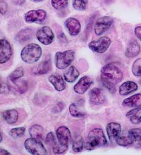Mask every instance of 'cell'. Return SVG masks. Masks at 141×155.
Wrapping results in <instances>:
<instances>
[{
    "mask_svg": "<svg viewBox=\"0 0 141 155\" xmlns=\"http://www.w3.org/2000/svg\"><path fill=\"white\" fill-rule=\"evenodd\" d=\"M87 5L88 0H73V7L77 11H85Z\"/></svg>",
    "mask_w": 141,
    "mask_h": 155,
    "instance_id": "obj_33",
    "label": "cell"
},
{
    "mask_svg": "<svg viewBox=\"0 0 141 155\" xmlns=\"http://www.w3.org/2000/svg\"><path fill=\"white\" fill-rule=\"evenodd\" d=\"M138 88L137 85L132 81H127L123 83L119 87V94L121 96H127L136 91Z\"/></svg>",
    "mask_w": 141,
    "mask_h": 155,
    "instance_id": "obj_18",
    "label": "cell"
},
{
    "mask_svg": "<svg viewBox=\"0 0 141 155\" xmlns=\"http://www.w3.org/2000/svg\"><path fill=\"white\" fill-rule=\"evenodd\" d=\"M16 85H17V88L18 89V91L21 94L24 93L27 90V83L24 81L21 82V83H19V84H17Z\"/></svg>",
    "mask_w": 141,
    "mask_h": 155,
    "instance_id": "obj_36",
    "label": "cell"
},
{
    "mask_svg": "<svg viewBox=\"0 0 141 155\" xmlns=\"http://www.w3.org/2000/svg\"><path fill=\"white\" fill-rule=\"evenodd\" d=\"M33 1L35 2H41L44 1V0H33Z\"/></svg>",
    "mask_w": 141,
    "mask_h": 155,
    "instance_id": "obj_42",
    "label": "cell"
},
{
    "mask_svg": "<svg viewBox=\"0 0 141 155\" xmlns=\"http://www.w3.org/2000/svg\"><path fill=\"white\" fill-rule=\"evenodd\" d=\"M80 76V72L74 66L69 67L64 72V78L68 83H74Z\"/></svg>",
    "mask_w": 141,
    "mask_h": 155,
    "instance_id": "obj_19",
    "label": "cell"
},
{
    "mask_svg": "<svg viewBox=\"0 0 141 155\" xmlns=\"http://www.w3.org/2000/svg\"><path fill=\"white\" fill-rule=\"evenodd\" d=\"M24 75V70L23 67H19L12 72L9 75V79L13 83L16 82L19 79L21 78Z\"/></svg>",
    "mask_w": 141,
    "mask_h": 155,
    "instance_id": "obj_30",
    "label": "cell"
},
{
    "mask_svg": "<svg viewBox=\"0 0 141 155\" xmlns=\"http://www.w3.org/2000/svg\"><path fill=\"white\" fill-rule=\"evenodd\" d=\"M75 58V52L73 50H67L58 52L55 54V63L59 69H64L69 66Z\"/></svg>",
    "mask_w": 141,
    "mask_h": 155,
    "instance_id": "obj_4",
    "label": "cell"
},
{
    "mask_svg": "<svg viewBox=\"0 0 141 155\" xmlns=\"http://www.w3.org/2000/svg\"><path fill=\"white\" fill-rule=\"evenodd\" d=\"M4 120L9 124H14L16 123L18 119V113L16 110L11 109L6 110L2 113Z\"/></svg>",
    "mask_w": 141,
    "mask_h": 155,
    "instance_id": "obj_23",
    "label": "cell"
},
{
    "mask_svg": "<svg viewBox=\"0 0 141 155\" xmlns=\"http://www.w3.org/2000/svg\"><path fill=\"white\" fill-rule=\"evenodd\" d=\"M47 18V13L42 9L31 10L24 15V20L28 23L42 24Z\"/></svg>",
    "mask_w": 141,
    "mask_h": 155,
    "instance_id": "obj_6",
    "label": "cell"
},
{
    "mask_svg": "<svg viewBox=\"0 0 141 155\" xmlns=\"http://www.w3.org/2000/svg\"><path fill=\"white\" fill-rule=\"evenodd\" d=\"M29 134L31 137L35 139L42 138L44 134V128L39 125H34L29 128Z\"/></svg>",
    "mask_w": 141,
    "mask_h": 155,
    "instance_id": "obj_28",
    "label": "cell"
},
{
    "mask_svg": "<svg viewBox=\"0 0 141 155\" xmlns=\"http://www.w3.org/2000/svg\"><path fill=\"white\" fill-rule=\"evenodd\" d=\"M69 112L73 117L82 118L86 116V113L83 111L77 104L74 103L72 104L69 107Z\"/></svg>",
    "mask_w": 141,
    "mask_h": 155,
    "instance_id": "obj_29",
    "label": "cell"
},
{
    "mask_svg": "<svg viewBox=\"0 0 141 155\" xmlns=\"http://www.w3.org/2000/svg\"><path fill=\"white\" fill-rule=\"evenodd\" d=\"M52 68V62L50 58H45L44 61L41 62L38 66L33 71V73L35 75H44L49 72Z\"/></svg>",
    "mask_w": 141,
    "mask_h": 155,
    "instance_id": "obj_20",
    "label": "cell"
},
{
    "mask_svg": "<svg viewBox=\"0 0 141 155\" xmlns=\"http://www.w3.org/2000/svg\"><path fill=\"white\" fill-rule=\"evenodd\" d=\"M84 145L83 138L81 135H77L73 139L72 149L75 153H80L83 151Z\"/></svg>",
    "mask_w": 141,
    "mask_h": 155,
    "instance_id": "obj_27",
    "label": "cell"
},
{
    "mask_svg": "<svg viewBox=\"0 0 141 155\" xmlns=\"http://www.w3.org/2000/svg\"><path fill=\"white\" fill-rule=\"evenodd\" d=\"M57 140L60 145L68 148L69 142L71 139V133L68 127L65 126L59 127L56 131Z\"/></svg>",
    "mask_w": 141,
    "mask_h": 155,
    "instance_id": "obj_11",
    "label": "cell"
},
{
    "mask_svg": "<svg viewBox=\"0 0 141 155\" xmlns=\"http://www.w3.org/2000/svg\"><path fill=\"white\" fill-rule=\"evenodd\" d=\"M107 133L111 142H116V139L121 133V126L117 122H110L107 124Z\"/></svg>",
    "mask_w": 141,
    "mask_h": 155,
    "instance_id": "obj_15",
    "label": "cell"
},
{
    "mask_svg": "<svg viewBox=\"0 0 141 155\" xmlns=\"http://www.w3.org/2000/svg\"><path fill=\"white\" fill-rule=\"evenodd\" d=\"M0 89H1L2 94H7L10 91V89L9 86L5 82L1 81V85H0Z\"/></svg>",
    "mask_w": 141,
    "mask_h": 155,
    "instance_id": "obj_37",
    "label": "cell"
},
{
    "mask_svg": "<svg viewBox=\"0 0 141 155\" xmlns=\"http://www.w3.org/2000/svg\"><path fill=\"white\" fill-rule=\"evenodd\" d=\"M131 70L134 75L141 77V58H138L134 61Z\"/></svg>",
    "mask_w": 141,
    "mask_h": 155,
    "instance_id": "obj_34",
    "label": "cell"
},
{
    "mask_svg": "<svg viewBox=\"0 0 141 155\" xmlns=\"http://www.w3.org/2000/svg\"><path fill=\"white\" fill-rule=\"evenodd\" d=\"M12 55L11 44L6 39L0 40V63L3 64L9 60Z\"/></svg>",
    "mask_w": 141,
    "mask_h": 155,
    "instance_id": "obj_10",
    "label": "cell"
},
{
    "mask_svg": "<svg viewBox=\"0 0 141 155\" xmlns=\"http://www.w3.org/2000/svg\"><path fill=\"white\" fill-rule=\"evenodd\" d=\"M65 26L69 34L74 37L78 35L81 29L80 22L77 19L72 17L68 18L65 21Z\"/></svg>",
    "mask_w": 141,
    "mask_h": 155,
    "instance_id": "obj_13",
    "label": "cell"
},
{
    "mask_svg": "<svg viewBox=\"0 0 141 155\" xmlns=\"http://www.w3.org/2000/svg\"><path fill=\"white\" fill-rule=\"evenodd\" d=\"M93 80L88 76H84L80 79L78 83L74 86V91L78 94H84L91 87Z\"/></svg>",
    "mask_w": 141,
    "mask_h": 155,
    "instance_id": "obj_14",
    "label": "cell"
},
{
    "mask_svg": "<svg viewBox=\"0 0 141 155\" xmlns=\"http://www.w3.org/2000/svg\"><path fill=\"white\" fill-rule=\"evenodd\" d=\"M116 142L118 145L122 147H127L132 145V138L128 131L121 133V134L116 139Z\"/></svg>",
    "mask_w": 141,
    "mask_h": 155,
    "instance_id": "obj_26",
    "label": "cell"
},
{
    "mask_svg": "<svg viewBox=\"0 0 141 155\" xmlns=\"http://www.w3.org/2000/svg\"><path fill=\"white\" fill-rule=\"evenodd\" d=\"M34 31L30 28H26L21 30L16 35L15 40L20 43H23L30 40L33 37Z\"/></svg>",
    "mask_w": 141,
    "mask_h": 155,
    "instance_id": "obj_17",
    "label": "cell"
},
{
    "mask_svg": "<svg viewBox=\"0 0 141 155\" xmlns=\"http://www.w3.org/2000/svg\"><path fill=\"white\" fill-rule=\"evenodd\" d=\"M89 101L93 105H101L105 102L106 96L102 89L94 88L89 92Z\"/></svg>",
    "mask_w": 141,
    "mask_h": 155,
    "instance_id": "obj_12",
    "label": "cell"
},
{
    "mask_svg": "<svg viewBox=\"0 0 141 155\" xmlns=\"http://www.w3.org/2000/svg\"><path fill=\"white\" fill-rule=\"evenodd\" d=\"M134 34L137 38L141 41V26H137L135 28Z\"/></svg>",
    "mask_w": 141,
    "mask_h": 155,
    "instance_id": "obj_39",
    "label": "cell"
},
{
    "mask_svg": "<svg viewBox=\"0 0 141 155\" xmlns=\"http://www.w3.org/2000/svg\"><path fill=\"white\" fill-rule=\"evenodd\" d=\"M126 117L133 124H139L141 122V108L137 107L131 110L126 114Z\"/></svg>",
    "mask_w": 141,
    "mask_h": 155,
    "instance_id": "obj_22",
    "label": "cell"
},
{
    "mask_svg": "<svg viewBox=\"0 0 141 155\" xmlns=\"http://www.w3.org/2000/svg\"><path fill=\"white\" fill-rule=\"evenodd\" d=\"M3 141V136H2V133H1V142Z\"/></svg>",
    "mask_w": 141,
    "mask_h": 155,
    "instance_id": "obj_43",
    "label": "cell"
},
{
    "mask_svg": "<svg viewBox=\"0 0 141 155\" xmlns=\"http://www.w3.org/2000/svg\"><path fill=\"white\" fill-rule=\"evenodd\" d=\"M107 144L108 142L103 130L96 128L89 133L85 143V148L86 150L91 151L97 147L107 146Z\"/></svg>",
    "mask_w": 141,
    "mask_h": 155,
    "instance_id": "obj_2",
    "label": "cell"
},
{
    "mask_svg": "<svg viewBox=\"0 0 141 155\" xmlns=\"http://www.w3.org/2000/svg\"><path fill=\"white\" fill-rule=\"evenodd\" d=\"M36 36L38 40L44 45H50L55 39L54 34L49 26H43L39 29Z\"/></svg>",
    "mask_w": 141,
    "mask_h": 155,
    "instance_id": "obj_9",
    "label": "cell"
},
{
    "mask_svg": "<svg viewBox=\"0 0 141 155\" xmlns=\"http://www.w3.org/2000/svg\"><path fill=\"white\" fill-rule=\"evenodd\" d=\"M14 5L17 6H21L25 3V0H12Z\"/></svg>",
    "mask_w": 141,
    "mask_h": 155,
    "instance_id": "obj_40",
    "label": "cell"
},
{
    "mask_svg": "<svg viewBox=\"0 0 141 155\" xmlns=\"http://www.w3.org/2000/svg\"><path fill=\"white\" fill-rule=\"evenodd\" d=\"M42 55L41 46L36 43H30L23 48L21 52V57L26 63L33 64L39 60Z\"/></svg>",
    "mask_w": 141,
    "mask_h": 155,
    "instance_id": "obj_3",
    "label": "cell"
},
{
    "mask_svg": "<svg viewBox=\"0 0 141 155\" xmlns=\"http://www.w3.org/2000/svg\"><path fill=\"white\" fill-rule=\"evenodd\" d=\"M111 42V40L108 37H102L98 40L91 41L89 44V48L95 52L102 54L108 49Z\"/></svg>",
    "mask_w": 141,
    "mask_h": 155,
    "instance_id": "obj_7",
    "label": "cell"
},
{
    "mask_svg": "<svg viewBox=\"0 0 141 155\" xmlns=\"http://www.w3.org/2000/svg\"><path fill=\"white\" fill-rule=\"evenodd\" d=\"M0 7H1V14L2 15H5L8 9V4L3 1V0H2L1 1V4H0Z\"/></svg>",
    "mask_w": 141,
    "mask_h": 155,
    "instance_id": "obj_38",
    "label": "cell"
},
{
    "mask_svg": "<svg viewBox=\"0 0 141 155\" xmlns=\"http://www.w3.org/2000/svg\"><path fill=\"white\" fill-rule=\"evenodd\" d=\"M101 77L104 87L113 93L116 91L115 86L122 80L123 73L118 67L108 63L101 69Z\"/></svg>",
    "mask_w": 141,
    "mask_h": 155,
    "instance_id": "obj_1",
    "label": "cell"
},
{
    "mask_svg": "<svg viewBox=\"0 0 141 155\" xmlns=\"http://www.w3.org/2000/svg\"><path fill=\"white\" fill-rule=\"evenodd\" d=\"M122 105L131 108L140 107L141 106V94H136L125 99L122 102Z\"/></svg>",
    "mask_w": 141,
    "mask_h": 155,
    "instance_id": "obj_21",
    "label": "cell"
},
{
    "mask_svg": "<svg viewBox=\"0 0 141 155\" xmlns=\"http://www.w3.org/2000/svg\"><path fill=\"white\" fill-rule=\"evenodd\" d=\"M49 81L58 91H62L66 88L65 79L58 74H53L49 77Z\"/></svg>",
    "mask_w": 141,
    "mask_h": 155,
    "instance_id": "obj_16",
    "label": "cell"
},
{
    "mask_svg": "<svg viewBox=\"0 0 141 155\" xmlns=\"http://www.w3.org/2000/svg\"><path fill=\"white\" fill-rule=\"evenodd\" d=\"M113 23V19L111 17L105 16L98 18L94 27L96 35L99 36L104 34L111 28Z\"/></svg>",
    "mask_w": 141,
    "mask_h": 155,
    "instance_id": "obj_8",
    "label": "cell"
},
{
    "mask_svg": "<svg viewBox=\"0 0 141 155\" xmlns=\"http://www.w3.org/2000/svg\"><path fill=\"white\" fill-rule=\"evenodd\" d=\"M26 150L32 154L34 155H45L47 151L42 143L38 139L30 137L27 139L24 142Z\"/></svg>",
    "mask_w": 141,
    "mask_h": 155,
    "instance_id": "obj_5",
    "label": "cell"
},
{
    "mask_svg": "<svg viewBox=\"0 0 141 155\" xmlns=\"http://www.w3.org/2000/svg\"><path fill=\"white\" fill-rule=\"evenodd\" d=\"M56 141V137L53 132H50L47 134L45 138L46 144L48 145L49 148H52L53 144Z\"/></svg>",
    "mask_w": 141,
    "mask_h": 155,
    "instance_id": "obj_35",
    "label": "cell"
},
{
    "mask_svg": "<svg viewBox=\"0 0 141 155\" xmlns=\"http://www.w3.org/2000/svg\"><path fill=\"white\" fill-rule=\"evenodd\" d=\"M68 3V0H52L51 4L53 8L58 11H62L65 9Z\"/></svg>",
    "mask_w": 141,
    "mask_h": 155,
    "instance_id": "obj_31",
    "label": "cell"
},
{
    "mask_svg": "<svg viewBox=\"0 0 141 155\" xmlns=\"http://www.w3.org/2000/svg\"><path fill=\"white\" fill-rule=\"evenodd\" d=\"M140 46L136 41H133L128 45L126 51L125 55L128 58H134L136 57L140 52Z\"/></svg>",
    "mask_w": 141,
    "mask_h": 155,
    "instance_id": "obj_24",
    "label": "cell"
},
{
    "mask_svg": "<svg viewBox=\"0 0 141 155\" xmlns=\"http://www.w3.org/2000/svg\"><path fill=\"white\" fill-rule=\"evenodd\" d=\"M26 132V128L25 127H17L12 128L10 130L9 134L11 137L12 138L16 139L18 137H21L23 136L24 135Z\"/></svg>",
    "mask_w": 141,
    "mask_h": 155,
    "instance_id": "obj_32",
    "label": "cell"
},
{
    "mask_svg": "<svg viewBox=\"0 0 141 155\" xmlns=\"http://www.w3.org/2000/svg\"><path fill=\"white\" fill-rule=\"evenodd\" d=\"M0 152H1V155H9V154H11V153L8 151H7L5 149H3V148L1 149V151H0Z\"/></svg>",
    "mask_w": 141,
    "mask_h": 155,
    "instance_id": "obj_41",
    "label": "cell"
},
{
    "mask_svg": "<svg viewBox=\"0 0 141 155\" xmlns=\"http://www.w3.org/2000/svg\"><path fill=\"white\" fill-rule=\"evenodd\" d=\"M132 138V145L136 148H141V130L133 128L128 131Z\"/></svg>",
    "mask_w": 141,
    "mask_h": 155,
    "instance_id": "obj_25",
    "label": "cell"
}]
</instances>
